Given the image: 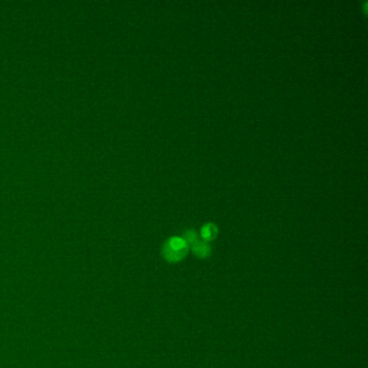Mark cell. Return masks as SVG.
Instances as JSON below:
<instances>
[{
    "instance_id": "1",
    "label": "cell",
    "mask_w": 368,
    "mask_h": 368,
    "mask_svg": "<svg viewBox=\"0 0 368 368\" xmlns=\"http://www.w3.org/2000/svg\"><path fill=\"white\" fill-rule=\"evenodd\" d=\"M188 247L189 245L182 238L172 237L163 244L162 254L169 263H177L187 255Z\"/></svg>"
},
{
    "instance_id": "2",
    "label": "cell",
    "mask_w": 368,
    "mask_h": 368,
    "mask_svg": "<svg viewBox=\"0 0 368 368\" xmlns=\"http://www.w3.org/2000/svg\"><path fill=\"white\" fill-rule=\"evenodd\" d=\"M191 249L197 256L202 258H205L211 254V246L209 244V242L204 240L203 241L198 240L195 244L191 245Z\"/></svg>"
},
{
    "instance_id": "3",
    "label": "cell",
    "mask_w": 368,
    "mask_h": 368,
    "mask_svg": "<svg viewBox=\"0 0 368 368\" xmlns=\"http://www.w3.org/2000/svg\"><path fill=\"white\" fill-rule=\"evenodd\" d=\"M217 227L214 225V224H206L202 227V230H201V235H202V238L204 239V241L206 242H210L212 240H214L217 236Z\"/></svg>"
},
{
    "instance_id": "4",
    "label": "cell",
    "mask_w": 368,
    "mask_h": 368,
    "mask_svg": "<svg viewBox=\"0 0 368 368\" xmlns=\"http://www.w3.org/2000/svg\"><path fill=\"white\" fill-rule=\"evenodd\" d=\"M182 239L185 240V242L188 245H192V244H195L196 242L199 240V236H198L196 230L190 229V230H187L185 234H183Z\"/></svg>"
}]
</instances>
